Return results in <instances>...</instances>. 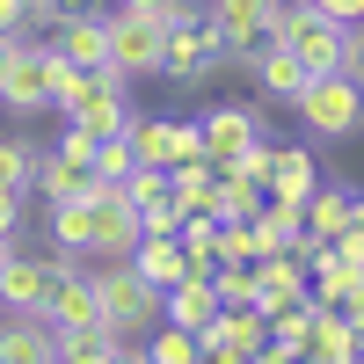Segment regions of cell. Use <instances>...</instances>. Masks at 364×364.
Returning a JSON list of instances; mask_svg holds the SVG:
<instances>
[{
  "mask_svg": "<svg viewBox=\"0 0 364 364\" xmlns=\"http://www.w3.org/2000/svg\"><path fill=\"white\" fill-rule=\"evenodd\" d=\"M73 124H80L87 139H117V132H132V124H139V109H132V95H95V102H80V109H73Z\"/></svg>",
  "mask_w": 364,
  "mask_h": 364,
  "instance_id": "obj_22",
  "label": "cell"
},
{
  "mask_svg": "<svg viewBox=\"0 0 364 364\" xmlns=\"http://www.w3.org/2000/svg\"><path fill=\"white\" fill-rule=\"evenodd\" d=\"M37 161H44V146L0 139V182H8V190H29V182H37Z\"/></svg>",
  "mask_w": 364,
  "mask_h": 364,
  "instance_id": "obj_29",
  "label": "cell"
},
{
  "mask_svg": "<svg viewBox=\"0 0 364 364\" xmlns=\"http://www.w3.org/2000/svg\"><path fill=\"white\" fill-rule=\"evenodd\" d=\"M87 182H95V168H87V161H66L58 146L37 161V190H44V204H58V197H87Z\"/></svg>",
  "mask_w": 364,
  "mask_h": 364,
  "instance_id": "obj_21",
  "label": "cell"
},
{
  "mask_svg": "<svg viewBox=\"0 0 364 364\" xmlns=\"http://www.w3.org/2000/svg\"><path fill=\"white\" fill-rule=\"evenodd\" d=\"M211 291H219V306H255L262 277H255V262H219L211 269Z\"/></svg>",
  "mask_w": 364,
  "mask_h": 364,
  "instance_id": "obj_27",
  "label": "cell"
},
{
  "mask_svg": "<svg viewBox=\"0 0 364 364\" xmlns=\"http://www.w3.org/2000/svg\"><path fill=\"white\" fill-rule=\"evenodd\" d=\"M139 226H146V240H175V233H182V204H175V197H168V204H146Z\"/></svg>",
  "mask_w": 364,
  "mask_h": 364,
  "instance_id": "obj_32",
  "label": "cell"
},
{
  "mask_svg": "<svg viewBox=\"0 0 364 364\" xmlns=\"http://www.w3.org/2000/svg\"><path fill=\"white\" fill-rule=\"evenodd\" d=\"M343 226H350V190H343V182H321V190L306 197V233L336 240Z\"/></svg>",
  "mask_w": 364,
  "mask_h": 364,
  "instance_id": "obj_24",
  "label": "cell"
},
{
  "mask_svg": "<svg viewBox=\"0 0 364 364\" xmlns=\"http://www.w3.org/2000/svg\"><path fill=\"white\" fill-rule=\"evenodd\" d=\"M277 44H284V51H291L306 73H343L350 22H336V15L306 8V0H284V15H277Z\"/></svg>",
  "mask_w": 364,
  "mask_h": 364,
  "instance_id": "obj_3",
  "label": "cell"
},
{
  "mask_svg": "<svg viewBox=\"0 0 364 364\" xmlns=\"http://www.w3.org/2000/svg\"><path fill=\"white\" fill-rule=\"evenodd\" d=\"M197 124H204V154H211V168H233V154H248V146L262 139V117H255L248 102H211Z\"/></svg>",
  "mask_w": 364,
  "mask_h": 364,
  "instance_id": "obj_8",
  "label": "cell"
},
{
  "mask_svg": "<svg viewBox=\"0 0 364 364\" xmlns=\"http://www.w3.org/2000/svg\"><path fill=\"white\" fill-rule=\"evenodd\" d=\"M299 124H306L314 139H357L364 132V87L350 73H314L306 87H299Z\"/></svg>",
  "mask_w": 364,
  "mask_h": 364,
  "instance_id": "obj_4",
  "label": "cell"
},
{
  "mask_svg": "<svg viewBox=\"0 0 364 364\" xmlns=\"http://www.w3.org/2000/svg\"><path fill=\"white\" fill-rule=\"evenodd\" d=\"M15 226H22V190L0 182V240H15Z\"/></svg>",
  "mask_w": 364,
  "mask_h": 364,
  "instance_id": "obj_36",
  "label": "cell"
},
{
  "mask_svg": "<svg viewBox=\"0 0 364 364\" xmlns=\"http://www.w3.org/2000/svg\"><path fill=\"white\" fill-rule=\"evenodd\" d=\"M255 277H262V291H255V306L262 314H277V306H291V299H306V255L299 248H284V255H255Z\"/></svg>",
  "mask_w": 364,
  "mask_h": 364,
  "instance_id": "obj_15",
  "label": "cell"
},
{
  "mask_svg": "<svg viewBox=\"0 0 364 364\" xmlns=\"http://www.w3.org/2000/svg\"><path fill=\"white\" fill-rule=\"evenodd\" d=\"M8 29H29V0H0V37Z\"/></svg>",
  "mask_w": 364,
  "mask_h": 364,
  "instance_id": "obj_39",
  "label": "cell"
},
{
  "mask_svg": "<svg viewBox=\"0 0 364 364\" xmlns=\"http://www.w3.org/2000/svg\"><path fill=\"white\" fill-rule=\"evenodd\" d=\"M197 343L204 350H240V357H255L269 343V314L262 306H219L204 328H197Z\"/></svg>",
  "mask_w": 364,
  "mask_h": 364,
  "instance_id": "obj_13",
  "label": "cell"
},
{
  "mask_svg": "<svg viewBox=\"0 0 364 364\" xmlns=\"http://www.w3.org/2000/svg\"><path fill=\"white\" fill-rule=\"evenodd\" d=\"M219 314V291H211V277H182V284H168V299H161V321H175V328H197Z\"/></svg>",
  "mask_w": 364,
  "mask_h": 364,
  "instance_id": "obj_18",
  "label": "cell"
},
{
  "mask_svg": "<svg viewBox=\"0 0 364 364\" xmlns=\"http://www.w3.org/2000/svg\"><path fill=\"white\" fill-rule=\"evenodd\" d=\"M343 73L364 87V22H350V44H343Z\"/></svg>",
  "mask_w": 364,
  "mask_h": 364,
  "instance_id": "obj_35",
  "label": "cell"
},
{
  "mask_svg": "<svg viewBox=\"0 0 364 364\" xmlns=\"http://www.w3.org/2000/svg\"><path fill=\"white\" fill-rule=\"evenodd\" d=\"M44 44L66 58V66H102L109 58V15H58L44 29Z\"/></svg>",
  "mask_w": 364,
  "mask_h": 364,
  "instance_id": "obj_12",
  "label": "cell"
},
{
  "mask_svg": "<svg viewBox=\"0 0 364 364\" xmlns=\"http://www.w3.org/2000/svg\"><path fill=\"white\" fill-rule=\"evenodd\" d=\"M321 190V161L306 154V146H277V175H269V197L277 204H306Z\"/></svg>",
  "mask_w": 364,
  "mask_h": 364,
  "instance_id": "obj_17",
  "label": "cell"
},
{
  "mask_svg": "<svg viewBox=\"0 0 364 364\" xmlns=\"http://www.w3.org/2000/svg\"><path fill=\"white\" fill-rule=\"evenodd\" d=\"M132 168H139V146H132V132H117V139H102V146H95V175L124 182Z\"/></svg>",
  "mask_w": 364,
  "mask_h": 364,
  "instance_id": "obj_31",
  "label": "cell"
},
{
  "mask_svg": "<svg viewBox=\"0 0 364 364\" xmlns=\"http://www.w3.org/2000/svg\"><path fill=\"white\" fill-rule=\"evenodd\" d=\"M204 364H248L240 350H204Z\"/></svg>",
  "mask_w": 364,
  "mask_h": 364,
  "instance_id": "obj_42",
  "label": "cell"
},
{
  "mask_svg": "<svg viewBox=\"0 0 364 364\" xmlns=\"http://www.w3.org/2000/svg\"><path fill=\"white\" fill-rule=\"evenodd\" d=\"M58 277V255H22L0 269V314H44V291Z\"/></svg>",
  "mask_w": 364,
  "mask_h": 364,
  "instance_id": "obj_10",
  "label": "cell"
},
{
  "mask_svg": "<svg viewBox=\"0 0 364 364\" xmlns=\"http://www.w3.org/2000/svg\"><path fill=\"white\" fill-rule=\"evenodd\" d=\"M132 146H139V161H154V168L204 161V124H175V117H139V124H132Z\"/></svg>",
  "mask_w": 364,
  "mask_h": 364,
  "instance_id": "obj_9",
  "label": "cell"
},
{
  "mask_svg": "<svg viewBox=\"0 0 364 364\" xmlns=\"http://www.w3.org/2000/svg\"><path fill=\"white\" fill-rule=\"evenodd\" d=\"M8 262H15V240H0V269H8Z\"/></svg>",
  "mask_w": 364,
  "mask_h": 364,
  "instance_id": "obj_44",
  "label": "cell"
},
{
  "mask_svg": "<svg viewBox=\"0 0 364 364\" xmlns=\"http://www.w3.org/2000/svg\"><path fill=\"white\" fill-rule=\"evenodd\" d=\"M306 8H321V15H336V22H364V0H306Z\"/></svg>",
  "mask_w": 364,
  "mask_h": 364,
  "instance_id": "obj_38",
  "label": "cell"
},
{
  "mask_svg": "<svg viewBox=\"0 0 364 364\" xmlns=\"http://www.w3.org/2000/svg\"><path fill=\"white\" fill-rule=\"evenodd\" d=\"M0 364H58V328L44 314H0Z\"/></svg>",
  "mask_w": 364,
  "mask_h": 364,
  "instance_id": "obj_14",
  "label": "cell"
},
{
  "mask_svg": "<svg viewBox=\"0 0 364 364\" xmlns=\"http://www.w3.org/2000/svg\"><path fill=\"white\" fill-rule=\"evenodd\" d=\"M343 314H350V328H357V343H364V291L350 299V306H343Z\"/></svg>",
  "mask_w": 364,
  "mask_h": 364,
  "instance_id": "obj_41",
  "label": "cell"
},
{
  "mask_svg": "<svg viewBox=\"0 0 364 364\" xmlns=\"http://www.w3.org/2000/svg\"><path fill=\"white\" fill-rule=\"evenodd\" d=\"M306 357H321V364H364V357H357V328H350L343 306H314V343H306Z\"/></svg>",
  "mask_w": 364,
  "mask_h": 364,
  "instance_id": "obj_16",
  "label": "cell"
},
{
  "mask_svg": "<svg viewBox=\"0 0 364 364\" xmlns=\"http://www.w3.org/2000/svg\"><path fill=\"white\" fill-rule=\"evenodd\" d=\"M146 240V226H139V211L124 204V182L95 204V240H87V255H102V262H132V248Z\"/></svg>",
  "mask_w": 364,
  "mask_h": 364,
  "instance_id": "obj_11",
  "label": "cell"
},
{
  "mask_svg": "<svg viewBox=\"0 0 364 364\" xmlns=\"http://www.w3.org/2000/svg\"><path fill=\"white\" fill-rule=\"evenodd\" d=\"M255 80H262V95H269V102H299V87H306L314 73L299 66V58H291L284 44H269V51L255 58Z\"/></svg>",
  "mask_w": 364,
  "mask_h": 364,
  "instance_id": "obj_20",
  "label": "cell"
},
{
  "mask_svg": "<svg viewBox=\"0 0 364 364\" xmlns=\"http://www.w3.org/2000/svg\"><path fill=\"white\" fill-rule=\"evenodd\" d=\"M226 66V37L211 22H175L168 29V58H161V80H175V87H197V80H211Z\"/></svg>",
  "mask_w": 364,
  "mask_h": 364,
  "instance_id": "obj_6",
  "label": "cell"
},
{
  "mask_svg": "<svg viewBox=\"0 0 364 364\" xmlns=\"http://www.w3.org/2000/svg\"><path fill=\"white\" fill-rule=\"evenodd\" d=\"M262 182H240V175H219V182H211V219H255V211H262Z\"/></svg>",
  "mask_w": 364,
  "mask_h": 364,
  "instance_id": "obj_23",
  "label": "cell"
},
{
  "mask_svg": "<svg viewBox=\"0 0 364 364\" xmlns=\"http://www.w3.org/2000/svg\"><path fill=\"white\" fill-rule=\"evenodd\" d=\"M117 364H154V357H146V343H117Z\"/></svg>",
  "mask_w": 364,
  "mask_h": 364,
  "instance_id": "obj_40",
  "label": "cell"
},
{
  "mask_svg": "<svg viewBox=\"0 0 364 364\" xmlns=\"http://www.w3.org/2000/svg\"><path fill=\"white\" fill-rule=\"evenodd\" d=\"M168 182H175V204L182 211H211V182H219V168H211V154L204 161H175Z\"/></svg>",
  "mask_w": 364,
  "mask_h": 364,
  "instance_id": "obj_25",
  "label": "cell"
},
{
  "mask_svg": "<svg viewBox=\"0 0 364 364\" xmlns=\"http://www.w3.org/2000/svg\"><path fill=\"white\" fill-rule=\"evenodd\" d=\"M51 73H58L51 44H29L22 29H15L8 58H0V109H15V117H44V109H58V87H51Z\"/></svg>",
  "mask_w": 364,
  "mask_h": 364,
  "instance_id": "obj_2",
  "label": "cell"
},
{
  "mask_svg": "<svg viewBox=\"0 0 364 364\" xmlns=\"http://www.w3.org/2000/svg\"><path fill=\"white\" fill-rule=\"evenodd\" d=\"M262 255V226L255 219H226L219 226V262H255Z\"/></svg>",
  "mask_w": 364,
  "mask_h": 364,
  "instance_id": "obj_30",
  "label": "cell"
},
{
  "mask_svg": "<svg viewBox=\"0 0 364 364\" xmlns=\"http://www.w3.org/2000/svg\"><path fill=\"white\" fill-rule=\"evenodd\" d=\"M168 29H175V22H161V15H132V8H117V15H109V58H117L132 80H139V73H161V58H168Z\"/></svg>",
  "mask_w": 364,
  "mask_h": 364,
  "instance_id": "obj_7",
  "label": "cell"
},
{
  "mask_svg": "<svg viewBox=\"0 0 364 364\" xmlns=\"http://www.w3.org/2000/svg\"><path fill=\"white\" fill-rule=\"evenodd\" d=\"M58 364H117V350L109 343H80V350H66Z\"/></svg>",
  "mask_w": 364,
  "mask_h": 364,
  "instance_id": "obj_37",
  "label": "cell"
},
{
  "mask_svg": "<svg viewBox=\"0 0 364 364\" xmlns=\"http://www.w3.org/2000/svg\"><path fill=\"white\" fill-rule=\"evenodd\" d=\"M58 15H95V0H58Z\"/></svg>",
  "mask_w": 364,
  "mask_h": 364,
  "instance_id": "obj_43",
  "label": "cell"
},
{
  "mask_svg": "<svg viewBox=\"0 0 364 364\" xmlns=\"http://www.w3.org/2000/svg\"><path fill=\"white\" fill-rule=\"evenodd\" d=\"M146 357H154V364H204V343L190 336V328H175V321H161L154 336H146Z\"/></svg>",
  "mask_w": 364,
  "mask_h": 364,
  "instance_id": "obj_26",
  "label": "cell"
},
{
  "mask_svg": "<svg viewBox=\"0 0 364 364\" xmlns=\"http://www.w3.org/2000/svg\"><path fill=\"white\" fill-rule=\"evenodd\" d=\"M117 8H132V15H161V22H190V15H197L190 0H117Z\"/></svg>",
  "mask_w": 364,
  "mask_h": 364,
  "instance_id": "obj_33",
  "label": "cell"
},
{
  "mask_svg": "<svg viewBox=\"0 0 364 364\" xmlns=\"http://www.w3.org/2000/svg\"><path fill=\"white\" fill-rule=\"evenodd\" d=\"M299 364H321V357H299Z\"/></svg>",
  "mask_w": 364,
  "mask_h": 364,
  "instance_id": "obj_45",
  "label": "cell"
},
{
  "mask_svg": "<svg viewBox=\"0 0 364 364\" xmlns=\"http://www.w3.org/2000/svg\"><path fill=\"white\" fill-rule=\"evenodd\" d=\"M336 255H364V197H350V226L336 233Z\"/></svg>",
  "mask_w": 364,
  "mask_h": 364,
  "instance_id": "obj_34",
  "label": "cell"
},
{
  "mask_svg": "<svg viewBox=\"0 0 364 364\" xmlns=\"http://www.w3.org/2000/svg\"><path fill=\"white\" fill-rule=\"evenodd\" d=\"M175 197V182H168V168H154V161H139L132 175H124V204L132 211H146V204H168Z\"/></svg>",
  "mask_w": 364,
  "mask_h": 364,
  "instance_id": "obj_28",
  "label": "cell"
},
{
  "mask_svg": "<svg viewBox=\"0 0 364 364\" xmlns=\"http://www.w3.org/2000/svg\"><path fill=\"white\" fill-rule=\"evenodd\" d=\"M277 15H284V0H211V29L226 37L233 66H255L277 44Z\"/></svg>",
  "mask_w": 364,
  "mask_h": 364,
  "instance_id": "obj_5",
  "label": "cell"
},
{
  "mask_svg": "<svg viewBox=\"0 0 364 364\" xmlns=\"http://www.w3.org/2000/svg\"><path fill=\"white\" fill-rule=\"evenodd\" d=\"M132 269H139V277L146 284H182V277H190V248H182V240H139V248H132Z\"/></svg>",
  "mask_w": 364,
  "mask_h": 364,
  "instance_id": "obj_19",
  "label": "cell"
},
{
  "mask_svg": "<svg viewBox=\"0 0 364 364\" xmlns=\"http://www.w3.org/2000/svg\"><path fill=\"white\" fill-rule=\"evenodd\" d=\"M95 299H102V328L117 343H139V336H154L161 328V284H146L132 262H102L95 269Z\"/></svg>",
  "mask_w": 364,
  "mask_h": 364,
  "instance_id": "obj_1",
  "label": "cell"
}]
</instances>
